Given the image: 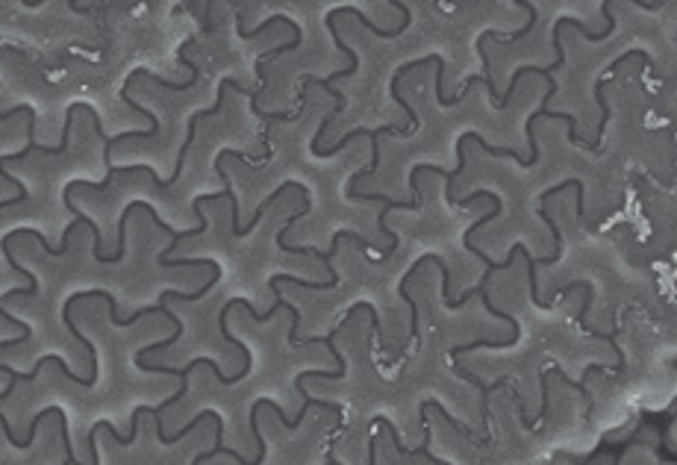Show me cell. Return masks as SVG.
<instances>
[{
	"label": "cell",
	"mask_w": 677,
	"mask_h": 465,
	"mask_svg": "<svg viewBox=\"0 0 677 465\" xmlns=\"http://www.w3.org/2000/svg\"><path fill=\"white\" fill-rule=\"evenodd\" d=\"M354 74H357V65H348V68H342V71H333L327 80H321V77H304V86H321L324 92H330L336 97V109L330 112V115H336V112L345 109V97H342V92H338V89H333V83L336 80H345V77H354Z\"/></svg>",
	"instance_id": "obj_1"
},
{
	"label": "cell",
	"mask_w": 677,
	"mask_h": 465,
	"mask_svg": "<svg viewBox=\"0 0 677 465\" xmlns=\"http://www.w3.org/2000/svg\"><path fill=\"white\" fill-rule=\"evenodd\" d=\"M604 89H606V80H598V83H595V97H598V106H601V124H598V138H595V145H601V136H604V130H606V121H610V115H613L610 103H606Z\"/></svg>",
	"instance_id": "obj_2"
},
{
	"label": "cell",
	"mask_w": 677,
	"mask_h": 465,
	"mask_svg": "<svg viewBox=\"0 0 677 465\" xmlns=\"http://www.w3.org/2000/svg\"><path fill=\"white\" fill-rule=\"evenodd\" d=\"M551 374H557V377H560L566 386H571V389H577V392L583 394V398H586V418H589V415H592V394H589V389L580 383V380H569V377H566V371H562V369H551Z\"/></svg>",
	"instance_id": "obj_3"
},
{
	"label": "cell",
	"mask_w": 677,
	"mask_h": 465,
	"mask_svg": "<svg viewBox=\"0 0 677 465\" xmlns=\"http://www.w3.org/2000/svg\"><path fill=\"white\" fill-rule=\"evenodd\" d=\"M636 6H639V9H648V12H660V6H662V3H645V0H639Z\"/></svg>",
	"instance_id": "obj_4"
},
{
	"label": "cell",
	"mask_w": 677,
	"mask_h": 465,
	"mask_svg": "<svg viewBox=\"0 0 677 465\" xmlns=\"http://www.w3.org/2000/svg\"><path fill=\"white\" fill-rule=\"evenodd\" d=\"M15 112H18V106H15V109H9V112H0V121H9L12 115H15Z\"/></svg>",
	"instance_id": "obj_5"
}]
</instances>
